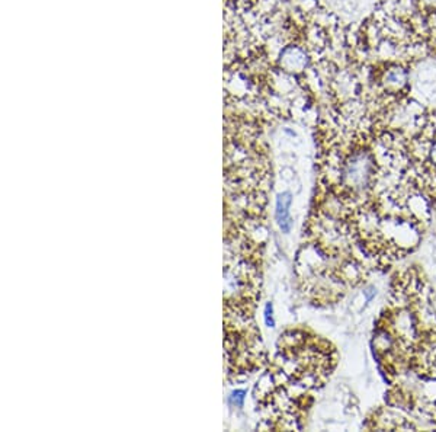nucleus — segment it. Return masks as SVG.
Listing matches in <instances>:
<instances>
[{"instance_id":"nucleus-1","label":"nucleus","mask_w":436,"mask_h":432,"mask_svg":"<svg viewBox=\"0 0 436 432\" xmlns=\"http://www.w3.org/2000/svg\"><path fill=\"white\" fill-rule=\"evenodd\" d=\"M372 159L365 151L357 153L355 156L350 158L343 168V180L345 187L352 192L368 191L371 187V180L374 175V165Z\"/></svg>"},{"instance_id":"nucleus-2","label":"nucleus","mask_w":436,"mask_h":432,"mask_svg":"<svg viewBox=\"0 0 436 432\" xmlns=\"http://www.w3.org/2000/svg\"><path fill=\"white\" fill-rule=\"evenodd\" d=\"M292 203V195L291 192H283L276 197V212L275 217L279 225V229L284 233H290L292 229V218L290 213V207Z\"/></svg>"},{"instance_id":"nucleus-3","label":"nucleus","mask_w":436,"mask_h":432,"mask_svg":"<svg viewBox=\"0 0 436 432\" xmlns=\"http://www.w3.org/2000/svg\"><path fill=\"white\" fill-rule=\"evenodd\" d=\"M386 85L395 89H400L406 85V73L401 68H391V71L386 75Z\"/></svg>"},{"instance_id":"nucleus-4","label":"nucleus","mask_w":436,"mask_h":432,"mask_svg":"<svg viewBox=\"0 0 436 432\" xmlns=\"http://www.w3.org/2000/svg\"><path fill=\"white\" fill-rule=\"evenodd\" d=\"M245 397H246V390H234V392L230 396V402L233 403L234 406L242 408L243 402H245Z\"/></svg>"},{"instance_id":"nucleus-5","label":"nucleus","mask_w":436,"mask_h":432,"mask_svg":"<svg viewBox=\"0 0 436 432\" xmlns=\"http://www.w3.org/2000/svg\"><path fill=\"white\" fill-rule=\"evenodd\" d=\"M265 323L266 326L269 328H274L275 326V319H274V308H272V303H268L265 306Z\"/></svg>"},{"instance_id":"nucleus-6","label":"nucleus","mask_w":436,"mask_h":432,"mask_svg":"<svg viewBox=\"0 0 436 432\" xmlns=\"http://www.w3.org/2000/svg\"><path fill=\"white\" fill-rule=\"evenodd\" d=\"M432 159H433V162L436 163V144H435L433 149H432Z\"/></svg>"}]
</instances>
